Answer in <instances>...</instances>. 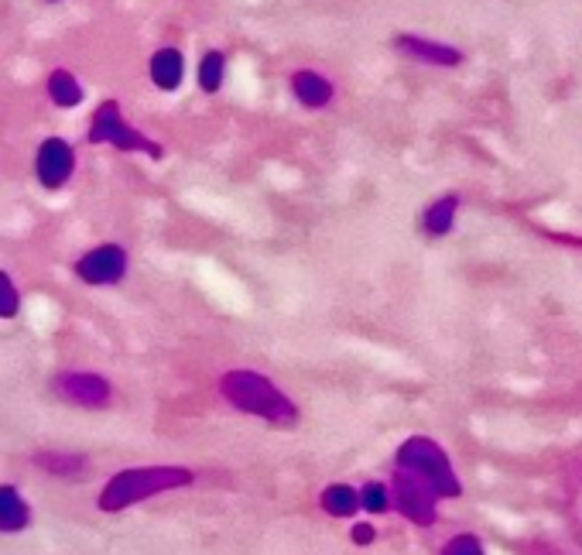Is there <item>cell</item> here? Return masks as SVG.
Listing matches in <instances>:
<instances>
[{
  "label": "cell",
  "mask_w": 582,
  "mask_h": 555,
  "mask_svg": "<svg viewBox=\"0 0 582 555\" xmlns=\"http://www.w3.org/2000/svg\"><path fill=\"white\" fill-rule=\"evenodd\" d=\"M360 507H367V511H374V514L387 511V487H384V484H367V487L360 491Z\"/></svg>",
  "instance_id": "19"
},
{
  "label": "cell",
  "mask_w": 582,
  "mask_h": 555,
  "mask_svg": "<svg viewBox=\"0 0 582 555\" xmlns=\"http://www.w3.org/2000/svg\"><path fill=\"white\" fill-rule=\"evenodd\" d=\"M319 504H323L326 514H333V518H354V514L360 511V494L354 487H346V484H329L319 494Z\"/></svg>",
  "instance_id": "13"
},
{
  "label": "cell",
  "mask_w": 582,
  "mask_h": 555,
  "mask_svg": "<svg viewBox=\"0 0 582 555\" xmlns=\"http://www.w3.org/2000/svg\"><path fill=\"white\" fill-rule=\"evenodd\" d=\"M452 210H456V200H442L436 203L429 213H425V226H429L432 233H446L452 226Z\"/></svg>",
  "instance_id": "18"
},
{
  "label": "cell",
  "mask_w": 582,
  "mask_h": 555,
  "mask_svg": "<svg viewBox=\"0 0 582 555\" xmlns=\"http://www.w3.org/2000/svg\"><path fill=\"white\" fill-rule=\"evenodd\" d=\"M398 507L408 514V518H418V522H429V501H425V491L421 484L408 481L405 473L398 477Z\"/></svg>",
  "instance_id": "15"
},
{
  "label": "cell",
  "mask_w": 582,
  "mask_h": 555,
  "mask_svg": "<svg viewBox=\"0 0 582 555\" xmlns=\"http://www.w3.org/2000/svg\"><path fill=\"white\" fill-rule=\"evenodd\" d=\"M223 79H226V56L210 49L203 56V62H200V87H203V93H219Z\"/></svg>",
  "instance_id": "16"
},
{
  "label": "cell",
  "mask_w": 582,
  "mask_h": 555,
  "mask_svg": "<svg viewBox=\"0 0 582 555\" xmlns=\"http://www.w3.org/2000/svg\"><path fill=\"white\" fill-rule=\"evenodd\" d=\"M219 394L237 412L257 415L267 425H282V428L298 425V405L275 381L257 371H226L219 377Z\"/></svg>",
  "instance_id": "1"
},
{
  "label": "cell",
  "mask_w": 582,
  "mask_h": 555,
  "mask_svg": "<svg viewBox=\"0 0 582 555\" xmlns=\"http://www.w3.org/2000/svg\"><path fill=\"white\" fill-rule=\"evenodd\" d=\"M147 72H151L154 87L172 93V90L182 87V79H185V56L178 49H159L147 62Z\"/></svg>",
  "instance_id": "9"
},
{
  "label": "cell",
  "mask_w": 582,
  "mask_h": 555,
  "mask_svg": "<svg viewBox=\"0 0 582 555\" xmlns=\"http://www.w3.org/2000/svg\"><path fill=\"white\" fill-rule=\"evenodd\" d=\"M349 535H354L357 545H370L374 542V528L370 525H354V532H349Z\"/></svg>",
  "instance_id": "21"
},
{
  "label": "cell",
  "mask_w": 582,
  "mask_h": 555,
  "mask_svg": "<svg viewBox=\"0 0 582 555\" xmlns=\"http://www.w3.org/2000/svg\"><path fill=\"white\" fill-rule=\"evenodd\" d=\"M75 172V151L65 138H45L34 154V175L45 189H62Z\"/></svg>",
  "instance_id": "6"
},
{
  "label": "cell",
  "mask_w": 582,
  "mask_h": 555,
  "mask_svg": "<svg viewBox=\"0 0 582 555\" xmlns=\"http://www.w3.org/2000/svg\"><path fill=\"white\" fill-rule=\"evenodd\" d=\"M52 387H55V394L62 402H69L75 408L100 412L113 402V384L100 374H90V371H62L52 381Z\"/></svg>",
  "instance_id": "4"
},
{
  "label": "cell",
  "mask_w": 582,
  "mask_h": 555,
  "mask_svg": "<svg viewBox=\"0 0 582 555\" xmlns=\"http://www.w3.org/2000/svg\"><path fill=\"white\" fill-rule=\"evenodd\" d=\"M446 555H480V552H477V545H473L470 538H456V542L446 548Z\"/></svg>",
  "instance_id": "20"
},
{
  "label": "cell",
  "mask_w": 582,
  "mask_h": 555,
  "mask_svg": "<svg viewBox=\"0 0 582 555\" xmlns=\"http://www.w3.org/2000/svg\"><path fill=\"white\" fill-rule=\"evenodd\" d=\"M31 525V507L24 494L11 484H0V532L18 535Z\"/></svg>",
  "instance_id": "11"
},
{
  "label": "cell",
  "mask_w": 582,
  "mask_h": 555,
  "mask_svg": "<svg viewBox=\"0 0 582 555\" xmlns=\"http://www.w3.org/2000/svg\"><path fill=\"white\" fill-rule=\"evenodd\" d=\"M401 466L405 470H411V473H421L425 481H432L436 487H446V491H452V481H449V466H446V460H442V453L429 443V440H411V443H405V450H401Z\"/></svg>",
  "instance_id": "7"
},
{
  "label": "cell",
  "mask_w": 582,
  "mask_h": 555,
  "mask_svg": "<svg viewBox=\"0 0 582 555\" xmlns=\"http://www.w3.org/2000/svg\"><path fill=\"white\" fill-rule=\"evenodd\" d=\"M196 481V473L188 466H127L103 484L100 491V511L116 514L127 511L141 501H151L169 491H182Z\"/></svg>",
  "instance_id": "2"
},
{
  "label": "cell",
  "mask_w": 582,
  "mask_h": 555,
  "mask_svg": "<svg viewBox=\"0 0 582 555\" xmlns=\"http://www.w3.org/2000/svg\"><path fill=\"white\" fill-rule=\"evenodd\" d=\"M90 144H113V148H121V151H144L151 158H162V144L159 141H151L147 134L134 131L124 117H121V103H113L106 100L96 113H93V124H90Z\"/></svg>",
  "instance_id": "3"
},
{
  "label": "cell",
  "mask_w": 582,
  "mask_h": 555,
  "mask_svg": "<svg viewBox=\"0 0 582 555\" xmlns=\"http://www.w3.org/2000/svg\"><path fill=\"white\" fill-rule=\"evenodd\" d=\"M127 274V251L121 244H100L75 261V278L86 285H116Z\"/></svg>",
  "instance_id": "5"
},
{
  "label": "cell",
  "mask_w": 582,
  "mask_h": 555,
  "mask_svg": "<svg viewBox=\"0 0 582 555\" xmlns=\"http://www.w3.org/2000/svg\"><path fill=\"white\" fill-rule=\"evenodd\" d=\"M49 4H55V0H49Z\"/></svg>",
  "instance_id": "22"
},
{
  "label": "cell",
  "mask_w": 582,
  "mask_h": 555,
  "mask_svg": "<svg viewBox=\"0 0 582 555\" xmlns=\"http://www.w3.org/2000/svg\"><path fill=\"white\" fill-rule=\"evenodd\" d=\"M34 466L49 473V477H62V481H75L83 477L90 460L83 453H59V450H45V453H34Z\"/></svg>",
  "instance_id": "12"
},
{
  "label": "cell",
  "mask_w": 582,
  "mask_h": 555,
  "mask_svg": "<svg viewBox=\"0 0 582 555\" xmlns=\"http://www.w3.org/2000/svg\"><path fill=\"white\" fill-rule=\"evenodd\" d=\"M21 312V292L8 271H0V320H14Z\"/></svg>",
  "instance_id": "17"
},
{
  "label": "cell",
  "mask_w": 582,
  "mask_h": 555,
  "mask_svg": "<svg viewBox=\"0 0 582 555\" xmlns=\"http://www.w3.org/2000/svg\"><path fill=\"white\" fill-rule=\"evenodd\" d=\"M395 46L405 56H411L415 62H429V65H459L462 62V52L439 46V42H429V38H418V34H401Z\"/></svg>",
  "instance_id": "10"
},
{
  "label": "cell",
  "mask_w": 582,
  "mask_h": 555,
  "mask_svg": "<svg viewBox=\"0 0 582 555\" xmlns=\"http://www.w3.org/2000/svg\"><path fill=\"white\" fill-rule=\"evenodd\" d=\"M292 93H295V100H298L305 110H323V107H329L333 97H336V90H333L329 79L319 75V72H313V69H298V72L292 75Z\"/></svg>",
  "instance_id": "8"
},
{
  "label": "cell",
  "mask_w": 582,
  "mask_h": 555,
  "mask_svg": "<svg viewBox=\"0 0 582 555\" xmlns=\"http://www.w3.org/2000/svg\"><path fill=\"white\" fill-rule=\"evenodd\" d=\"M49 97L55 107L69 110V107H80L83 103V87H80V79H75L69 69H55L49 75Z\"/></svg>",
  "instance_id": "14"
}]
</instances>
